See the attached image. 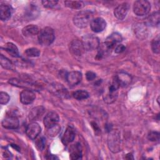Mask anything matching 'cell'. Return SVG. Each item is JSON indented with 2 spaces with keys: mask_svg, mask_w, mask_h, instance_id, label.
Segmentation results:
<instances>
[{
  "mask_svg": "<svg viewBox=\"0 0 160 160\" xmlns=\"http://www.w3.org/2000/svg\"><path fill=\"white\" fill-rule=\"evenodd\" d=\"M119 88V85L114 78L110 84L104 91L102 97L104 102L108 104H111L114 102L118 98Z\"/></svg>",
  "mask_w": 160,
  "mask_h": 160,
  "instance_id": "6da1fadb",
  "label": "cell"
},
{
  "mask_svg": "<svg viewBox=\"0 0 160 160\" xmlns=\"http://www.w3.org/2000/svg\"><path fill=\"white\" fill-rule=\"evenodd\" d=\"M93 13L89 10L81 11L73 18L74 24L79 28H84L92 20Z\"/></svg>",
  "mask_w": 160,
  "mask_h": 160,
  "instance_id": "7a4b0ae2",
  "label": "cell"
},
{
  "mask_svg": "<svg viewBox=\"0 0 160 160\" xmlns=\"http://www.w3.org/2000/svg\"><path fill=\"white\" fill-rule=\"evenodd\" d=\"M108 144L109 149L112 152H118L121 151V136L117 129H111L108 137Z\"/></svg>",
  "mask_w": 160,
  "mask_h": 160,
  "instance_id": "3957f363",
  "label": "cell"
},
{
  "mask_svg": "<svg viewBox=\"0 0 160 160\" xmlns=\"http://www.w3.org/2000/svg\"><path fill=\"white\" fill-rule=\"evenodd\" d=\"M55 38L54 30L50 27H46L39 31L38 33L39 42L42 46L51 44Z\"/></svg>",
  "mask_w": 160,
  "mask_h": 160,
  "instance_id": "277c9868",
  "label": "cell"
},
{
  "mask_svg": "<svg viewBox=\"0 0 160 160\" xmlns=\"http://www.w3.org/2000/svg\"><path fill=\"white\" fill-rule=\"evenodd\" d=\"M82 43L85 51H92L98 48L100 45L98 37L93 34H86L82 38Z\"/></svg>",
  "mask_w": 160,
  "mask_h": 160,
  "instance_id": "5b68a950",
  "label": "cell"
},
{
  "mask_svg": "<svg viewBox=\"0 0 160 160\" xmlns=\"http://www.w3.org/2000/svg\"><path fill=\"white\" fill-rule=\"evenodd\" d=\"M151 9V4L146 0H139L134 2L133 12L139 16H145L149 13Z\"/></svg>",
  "mask_w": 160,
  "mask_h": 160,
  "instance_id": "8992f818",
  "label": "cell"
},
{
  "mask_svg": "<svg viewBox=\"0 0 160 160\" xmlns=\"http://www.w3.org/2000/svg\"><path fill=\"white\" fill-rule=\"evenodd\" d=\"M2 126L3 128L9 129H15L19 127V122L18 118L12 115L6 116L2 121Z\"/></svg>",
  "mask_w": 160,
  "mask_h": 160,
  "instance_id": "52a82bcc",
  "label": "cell"
},
{
  "mask_svg": "<svg viewBox=\"0 0 160 160\" xmlns=\"http://www.w3.org/2000/svg\"><path fill=\"white\" fill-rule=\"evenodd\" d=\"M41 128L39 124L36 122H32L29 124L26 129V133L28 138L31 139H35L40 134Z\"/></svg>",
  "mask_w": 160,
  "mask_h": 160,
  "instance_id": "ba28073f",
  "label": "cell"
},
{
  "mask_svg": "<svg viewBox=\"0 0 160 160\" xmlns=\"http://www.w3.org/2000/svg\"><path fill=\"white\" fill-rule=\"evenodd\" d=\"M59 118L58 114L54 111H50L45 116L44 118V124L48 129L52 128L59 122Z\"/></svg>",
  "mask_w": 160,
  "mask_h": 160,
  "instance_id": "9c48e42d",
  "label": "cell"
},
{
  "mask_svg": "<svg viewBox=\"0 0 160 160\" xmlns=\"http://www.w3.org/2000/svg\"><path fill=\"white\" fill-rule=\"evenodd\" d=\"M119 87L126 88L128 86L132 81L131 76L125 72H119L114 77Z\"/></svg>",
  "mask_w": 160,
  "mask_h": 160,
  "instance_id": "30bf717a",
  "label": "cell"
},
{
  "mask_svg": "<svg viewBox=\"0 0 160 160\" xmlns=\"http://www.w3.org/2000/svg\"><path fill=\"white\" fill-rule=\"evenodd\" d=\"M122 38L119 33L113 32L106 39L104 43L109 49L111 50L116 46L117 43L120 42L122 41Z\"/></svg>",
  "mask_w": 160,
  "mask_h": 160,
  "instance_id": "8fae6325",
  "label": "cell"
},
{
  "mask_svg": "<svg viewBox=\"0 0 160 160\" xmlns=\"http://www.w3.org/2000/svg\"><path fill=\"white\" fill-rule=\"evenodd\" d=\"M90 27L92 31L95 32H100L106 28V22L102 18H96L92 19L90 23Z\"/></svg>",
  "mask_w": 160,
  "mask_h": 160,
  "instance_id": "7c38bea8",
  "label": "cell"
},
{
  "mask_svg": "<svg viewBox=\"0 0 160 160\" xmlns=\"http://www.w3.org/2000/svg\"><path fill=\"white\" fill-rule=\"evenodd\" d=\"M84 51L82 41L80 40H72L69 44V51L75 56L82 55Z\"/></svg>",
  "mask_w": 160,
  "mask_h": 160,
  "instance_id": "4fadbf2b",
  "label": "cell"
},
{
  "mask_svg": "<svg viewBox=\"0 0 160 160\" xmlns=\"http://www.w3.org/2000/svg\"><path fill=\"white\" fill-rule=\"evenodd\" d=\"M82 74L79 71H74L69 72L66 75V79L69 85L74 86L79 84L82 80Z\"/></svg>",
  "mask_w": 160,
  "mask_h": 160,
  "instance_id": "5bb4252c",
  "label": "cell"
},
{
  "mask_svg": "<svg viewBox=\"0 0 160 160\" xmlns=\"http://www.w3.org/2000/svg\"><path fill=\"white\" fill-rule=\"evenodd\" d=\"M129 8V6L127 2H123L118 5L114 11V16L119 20H122L126 16Z\"/></svg>",
  "mask_w": 160,
  "mask_h": 160,
  "instance_id": "9a60e30c",
  "label": "cell"
},
{
  "mask_svg": "<svg viewBox=\"0 0 160 160\" xmlns=\"http://www.w3.org/2000/svg\"><path fill=\"white\" fill-rule=\"evenodd\" d=\"M36 98V94L32 90L24 89L20 93V101L24 104L32 103Z\"/></svg>",
  "mask_w": 160,
  "mask_h": 160,
  "instance_id": "2e32d148",
  "label": "cell"
},
{
  "mask_svg": "<svg viewBox=\"0 0 160 160\" xmlns=\"http://www.w3.org/2000/svg\"><path fill=\"white\" fill-rule=\"evenodd\" d=\"M8 82L12 84V86L26 88V89H30L33 91L34 88L36 89V86H34V84L23 80L17 79V78H11L9 79Z\"/></svg>",
  "mask_w": 160,
  "mask_h": 160,
  "instance_id": "e0dca14e",
  "label": "cell"
},
{
  "mask_svg": "<svg viewBox=\"0 0 160 160\" xmlns=\"http://www.w3.org/2000/svg\"><path fill=\"white\" fill-rule=\"evenodd\" d=\"M160 21V14L159 11H155L149 15L145 19L144 24L151 27L158 26Z\"/></svg>",
  "mask_w": 160,
  "mask_h": 160,
  "instance_id": "ac0fdd59",
  "label": "cell"
},
{
  "mask_svg": "<svg viewBox=\"0 0 160 160\" xmlns=\"http://www.w3.org/2000/svg\"><path fill=\"white\" fill-rule=\"evenodd\" d=\"M75 136H76V133L74 128H72L71 126L68 127L61 138L62 143L65 145H67L71 143L74 139Z\"/></svg>",
  "mask_w": 160,
  "mask_h": 160,
  "instance_id": "d6986e66",
  "label": "cell"
},
{
  "mask_svg": "<svg viewBox=\"0 0 160 160\" xmlns=\"http://www.w3.org/2000/svg\"><path fill=\"white\" fill-rule=\"evenodd\" d=\"M70 158L72 159H80L82 158V147L79 142L72 145L69 149Z\"/></svg>",
  "mask_w": 160,
  "mask_h": 160,
  "instance_id": "ffe728a7",
  "label": "cell"
},
{
  "mask_svg": "<svg viewBox=\"0 0 160 160\" xmlns=\"http://www.w3.org/2000/svg\"><path fill=\"white\" fill-rule=\"evenodd\" d=\"M12 12V7L7 4H2L0 6V19L4 21L8 20Z\"/></svg>",
  "mask_w": 160,
  "mask_h": 160,
  "instance_id": "44dd1931",
  "label": "cell"
},
{
  "mask_svg": "<svg viewBox=\"0 0 160 160\" xmlns=\"http://www.w3.org/2000/svg\"><path fill=\"white\" fill-rule=\"evenodd\" d=\"M39 14V9L34 4H30L25 11V17L29 20L36 19Z\"/></svg>",
  "mask_w": 160,
  "mask_h": 160,
  "instance_id": "7402d4cb",
  "label": "cell"
},
{
  "mask_svg": "<svg viewBox=\"0 0 160 160\" xmlns=\"http://www.w3.org/2000/svg\"><path fill=\"white\" fill-rule=\"evenodd\" d=\"M39 32V30L38 27L34 24L28 25L24 28H23L22 29V32L23 35L26 37L34 36L36 34H38Z\"/></svg>",
  "mask_w": 160,
  "mask_h": 160,
  "instance_id": "603a6c76",
  "label": "cell"
},
{
  "mask_svg": "<svg viewBox=\"0 0 160 160\" xmlns=\"http://www.w3.org/2000/svg\"><path fill=\"white\" fill-rule=\"evenodd\" d=\"M45 109L42 106H38L32 109L29 114V119L33 121L40 118L44 114Z\"/></svg>",
  "mask_w": 160,
  "mask_h": 160,
  "instance_id": "cb8c5ba5",
  "label": "cell"
},
{
  "mask_svg": "<svg viewBox=\"0 0 160 160\" xmlns=\"http://www.w3.org/2000/svg\"><path fill=\"white\" fill-rule=\"evenodd\" d=\"M4 49L11 56L14 57V58L19 57V53L18 49L14 44H13L12 42L6 43L4 46Z\"/></svg>",
  "mask_w": 160,
  "mask_h": 160,
  "instance_id": "d4e9b609",
  "label": "cell"
},
{
  "mask_svg": "<svg viewBox=\"0 0 160 160\" xmlns=\"http://www.w3.org/2000/svg\"><path fill=\"white\" fill-rule=\"evenodd\" d=\"M134 31V33L139 38H144L147 36V29L145 24L141 23L136 24Z\"/></svg>",
  "mask_w": 160,
  "mask_h": 160,
  "instance_id": "484cf974",
  "label": "cell"
},
{
  "mask_svg": "<svg viewBox=\"0 0 160 160\" xmlns=\"http://www.w3.org/2000/svg\"><path fill=\"white\" fill-rule=\"evenodd\" d=\"M64 4L66 7L74 9H80L84 6V2L81 1H66Z\"/></svg>",
  "mask_w": 160,
  "mask_h": 160,
  "instance_id": "4316f807",
  "label": "cell"
},
{
  "mask_svg": "<svg viewBox=\"0 0 160 160\" xmlns=\"http://www.w3.org/2000/svg\"><path fill=\"white\" fill-rule=\"evenodd\" d=\"M72 96L78 100H83L87 99L89 96V94L86 91L77 90L72 93Z\"/></svg>",
  "mask_w": 160,
  "mask_h": 160,
  "instance_id": "83f0119b",
  "label": "cell"
},
{
  "mask_svg": "<svg viewBox=\"0 0 160 160\" xmlns=\"http://www.w3.org/2000/svg\"><path fill=\"white\" fill-rule=\"evenodd\" d=\"M0 62L1 66L6 69H12L13 64L7 58L4 56L2 54L0 56Z\"/></svg>",
  "mask_w": 160,
  "mask_h": 160,
  "instance_id": "f1b7e54d",
  "label": "cell"
},
{
  "mask_svg": "<svg viewBox=\"0 0 160 160\" xmlns=\"http://www.w3.org/2000/svg\"><path fill=\"white\" fill-rule=\"evenodd\" d=\"M151 49L154 53L158 54L160 51L159 49V36H156L151 42Z\"/></svg>",
  "mask_w": 160,
  "mask_h": 160,
  "instance_id": "f546056e",
  "label": "cell"
},
{
  "mask_svg": "<svg viewBox=\"0 0 160 160\" xmlns=\"http://www.w3.org/2000/svg\"><path fill=\"white\" fill-rule=\"evenodd\" d=\"M25 54L31 58L38 57L40 55V51L36 48H31L25 51Z\"/></svg>",
  "mask_w": 160,
  "mask_h": 160,
  "instance_id": "4dcf8cb0",
  "label": "cell"
},
{
  "mask_svg": "<svg viewBox=\"0 0 160 160\" xmlns=\"http://www.w3.org/2000/svg\"><path fill=\"white\" fill-rule=\"evenodd\" d=\"M46 139L44 137H41L36 141V146L39 151H42L45 147Z\"/></svg>",
  "mask_w": 160,
  "mask_h": 160,
  "instance_id": "1f68e13d",
  "label": "cell"
},
{
  "mask_svg": "<svg viewBox=\"0 0 160 160\" xmlns=\"http://www.w3.org/2000/svg\"><path fill=\"white\" fill-rule=\"evenodd\" d=\"M148 139L151 141H158L159 140V134L156 131H151L148 135Z\"/></svg>",
  "mask_w": 160,
  "mask_h": 160,
  "instance_id": "d6a6232c",
  "label": "cell"
},
{
  "mask_svg": "<svg viewBox=\"0 0 160 160\" xmlns=\"http://www.w3.org/2000/svg\"><path fill=\"white\" fill-rule=\"evenodd\" d=\"M10 99V97L8 93L5 92H0V104H7Z\"/></svg>",
  "mask_w": 160,
  "mask_h": 160,
  "instance_id": "836d02e7",
  "label": "cell"
},
{
  "mask_svg": "<svg viewBox=\"0 0 160 160\" xmlns=\"http://www.w3.org/2000/svg\"><path fill=\"white\" fill-rule=\"evenodd\" d=\"M58 1H52V0H44V1H42V4L43 5V6L46 8H52L53 7H54L57 3H58Z\"/></svg>",
  "mask_w": 160,
  "mask_h": 160,
  "instance_id": "e575fe53",
  "label": "cell"
},
{
  "mask_svg": "<svg viewBox=\"0 0 160 160\" xmlns=\"http://www.w3.org/2000/svg\"><path fill=\"white\" fill-rule=\"evenodd\" d=\"M126 49V47L123 44H118L114 47V52L116 53H121Z\"/></svg>",
  "mask_w": 160,
  "mask_h": 160,
  "instance_id": "d590c367",
  "label": "cell"
},
{
  "mask_svg": "<svg viewBox=\"0 0 160 160\" xmlns=\"http://www.w3.org/2000/svg\"><path fill=\"white\" fill-rule=\"evenodd\" d=\"M96 74L92 71H88L86 74V78L88 81H92L96 78Z\"/></svg>",
  "mask_w": 160,
  "mask_h": 160,
  "instance_id": "8d00e7d4",
  "label": "cell"
}]
</instances>
